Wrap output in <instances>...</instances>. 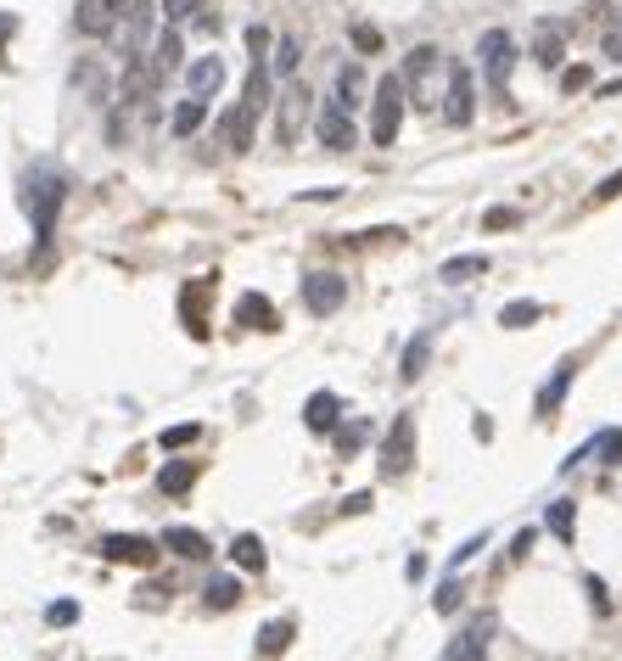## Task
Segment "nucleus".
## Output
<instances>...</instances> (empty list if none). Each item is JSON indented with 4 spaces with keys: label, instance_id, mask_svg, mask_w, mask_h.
I'll use <instances>...</instances> for the list:
<instances>
[{
    "label": "nucleus",
    "instance_id": "obj_39",
    "mask_svg": "<svg viewBox=\"0 0 622 661\" xmlns=\"http://www.w3.org/2000/svg\"><path fill=\"white\" fill-rule=\"evenodd\" d=\"M583 594H589V605H594V611H600V617H606V611H611V594H606V583H600V577H583Z\"/></svg>",
    "mask_w": 622,
    "mask_h": 661
},
{
    "label": "nucleus",
    "instance_id": "obj_20",
    "mask_svg": "<svg viewBox=\"0 0 622 661\" xmlns=\"http://www.w3.org/2000/svg\"><path fill=\"white\" fill-rule=\"evenodd\" d=\"M572 376H578V359H561V365H555V376L538 387V415H555V409L566 404V387H572Z\"/></svg>",
    "mask_w": 622,
    "mask_h": 661
},
{
    "label": "nucleus",
    "instance_id": "obj_33",
    "mask_svg": "<svg viewBox=\"0 0 622 661\" xmlns=\"http://www.w3.org/2000/svg\"><path fill=\"white\" fill-rule=\"evenodd\" d=\"M426 359H432V331H421V337H415L410 348H404V370H398V376L415 381V376L426 370Z\"/></svg>",
    "mask_w": 622,
    "mask_h": 661
},
{
    "label": "nucleus",
    "instance_id": "obj_5",
    "mask_svg": "<svg viewBox=\"0 0 622 661\" xmlns=\"http://www.w3.org/2000/svg\"><path fill=\"white\" fill-rule=\"evenodd\" d=\"M477 62H482V79H488V96L505 101L510 96V73H516V40L505 29H488L477 40Z\"/></svg>",
    "mask_w": 622,
    "mask_h": 661
},
{
    "label": "nucleus",
    "instance_id": "obj_27",
    "mask_svg": "<svg viewBox=\"0 0 622 661\" xmlns=\"http://www.w3.org/2000/svg\"><path fill=\"white\" fill-rule=\"evenodd\" d=\"M544 527H550L561 544H572V538H578V505H572V499H555V505L544 510Z\"/></svg>",
    "mask_w": 622,
    "mask_h": 661
},
{
    "label": "nucleus",
    "instance_id": "obj_8",
    "mask_svg": "<svg viewBox=\"0 0 622 661\" xmlns=\"http://www.w3.org/2000/svg\"><path fill=\"white\" fill-rule=\"evenodd\" d=\"M342 303H348V281H342V275H331V269H314V275H303V309H309L314 320L337 314Z\"/></svg>",
    "mask_w": 622,
    "mask_h": 661
},
{
    "label": "nucleus",
    "instance_id": "obj_47",
    "mask_svg": "<svg viewBox=\"0 0 622 661\" xmlns=\"http://www.w3.org/2000/svg\"><path fill=\"white\" fill-rule=\"evenodd\" d=\"M370 505H376V493H354V499H348V505H342V510H348V516H365Z\"/></svg>",
    "mask_w": 622,
    "mask_h": 661
},
{
    "label": "nucleus",
    "instance_id": "obj_3",
    "mask_svg": "<svg viewBox=\"0 0 622 661\" xmlns=\"http://www.w3.org/2000/svg\"><path fill=\"white\" fill-rule=\"evenodd\" d=\"M404 107H410L404 73H382V79H376V96H370V146H393L398 141Z\"/></svg>",
    "mask_w": 622,
    "mask_h": 661
},
{
    "label": "nucleus",
    "instance_id": "obj_24",
    "mask_svg": "<svg viewBox=\"0 0 622 661\" xmlns=\"http://www.w3.org/2000/svg\"><path fill=\"white\" fill-rule=\"evenodd\" d=\"M163 549H174V555H185V561H208L213 555V544L202 533H191V527H169V533L157 538Z\"/></svg>",
    "mask_w": 622,
    "mask_h": 661
},
{
    "label": "nucleus",
    "instance_id": "obj_10",
    "mask_svg": "<svg viewBox=\"0 0 622 661\" xmlns=\"http://www.w3.org/2000/svg\"><path fill=\"white\" fill-rule=\"evenodd\" d=\"M410 460H415V415H398L382 443V477H404Z\"/></svg>",
    "mask_w": 622,
    "mask_h": 661
},
{
    "label": "nucleus",
    "instance_id": "obj_43",
    "mask_svg": "<svg viewBox=\"0 0 622 661\" xmlns=\"http://www.w3.org/2000/svg\"><path fill=\"white\" fill-rule=\"evenodd\" d=\"M157 443H163V449H185V443H197V426H169Z\"/></svg>",
    "mask_w": 622,
    "mask_h": 661
},
{
    "label": "nucleus",
    "instance_id": "obj_28",
    "mask_svg": "<svg viewBox=\"0 0 622 661\" xmlns=\"http://www.w3.org/2000/svg\"><path fill=\"white\" fill-rule=\"evenodd\" d=\"M230 561H236L241 572H264V566H269V555H264V538H258V533H241L236 544H230Z\"/></svg>",
    "mask_w": 622,
    "mask_h": 661
},
{
    "label": "nucleus",
    "instance_id": "obj_19",
    "mask_svg": "<svg viewBox=\"0 0 622 661\" xmlns=\"http://www.w3.org/2000/svg\"><path fill=\"white\" fill-rule=\"evenodd\" d=\"M566 57V23H538L533 29V62L538 68H561Z\"/></svg>",
    "mask_w": 622,
    "mask_h": 661
},
{
    "label": "nucleus",
    "instance_id": "obj_29",
    "mask_svg": "<svg viewBox=\"0 0 622 661\" xmlns=\"http://www.w3.org/2000/svg\"><path fill=\"white\" fill-rule=\"evenodd\" d=\"M191 482H197V465L191 460H169L157 471V493H169V499L174 493H191Z\"/></svg>",
    "mask_w": 622,
    "mask_h": 661
},
{
    "label": "nucleus",
    "instance_id": "obj_32",
    "mask_svg": "<svg viewBox=\"0 0 622 661\" xmlns=\"http://www.w3.org/2000/svg\"><path fill=\"white\" fill-rule=\"evenodd\" d=\"M297 51H303V45H297V34H281V40L269 45V62H275V68H281V79H297Z\"/></svg>",
    "mask_w": 622,
    "mask_h": 661
},
{
    "label": "nucleus",
    "instance_id": "obj_2",
    "mask_svg": "<svg viewBox=\"0 0 622 661\" xmlns=\"http://www.w3.org/2000/svg\"><path fill=\"white\" fill-rule=\"evenodd\" d=\"M62 197H68V180H62L51 163H40V169H29V180H23V213H29L34 225V241H51V230H57V213H62Z\"/></svg>",
    "mask_w": 622,
    "mask_h": 661
},
{
    "label": "nucleus",
    "instance_id": "obj_49",
    "mask_svg": "<svg viewBox=\"0 0 622 661\" xmlns=\"http://www.w3.org/2000/svg\"><path fill=\"white\" fill-rule=\"evenodd\" d=\"M600 96H622V79H611V85H600Z\"/></svg>",
    "mask_w": 622,
    "mask_h": 661
},
{
    "label": "nucleus",
    "instance_id": "obj_26",
    "mask_svg": "<svg viewBox=\"0 0 622 661\" xmlns=\"http://www.w3.org/2000/svg\"><path fill=\"white\" fill-rule=\"evenodd\" d=\"M337 107H348V113H359L365 107V73H359V62H348V68L337 73Z\"/></svg>",
    "mask_w": 622,
    "mask_h": 661
},
{
    "label": "nucleus",
    "instance_id": "obj_21",
    "mask_svg": "<svg viewBox=\"0 0 622 661\" xmlns=\"http://www.w3.org/2000/svg\"><path fill=\"white\" fill-rule=\"evenodd\" d=\"M578 460H600V465H622V426H606V432L594 437L589 449H578V454H572V460H561V465H566V471H572V465H578Z\"/></svg>",
    "mask_w": 622,
    "mask_h": 661
},
{
    "label": "nucleus",
    "instance_id": "obj_22",
    "mask_svg": "<svg viewBox=\"0 0 622 661\" xmlns=\"http://www.w3.org/2000/svg\"><path fill=\"white\" fill-rule=\"evenodd\" d=\"M337 421H342V398L337 393H314L309 404H303V426H309V432H331Z\"/></svg>",
    "mask_w": 622,
    "mask_h": 661
},
{
    "label": "nucleus",
    "instance_id": "obj_35",
    "mask_svg": "<svg viewBox=\"0 0 622 661\" xmlns=\"http://www.w3.org/2000/svg\"><path fill=\"white\" fill-rule=\"evenodd\" d=\"M471 275H488V258H482V253L449 258V264H443V281H471Z\"/></svg>",
    "mask_w": 622,
    "mask_h": 661
},
{
    "label": "nucleus",
    "instance_id": "obj_15",
    "mask_svg": "<svg viewBox=\"0 0 622 661\" xmlns=\"http://www.w3.org/2000/svg\"><path fill=\"white\" fill-rule=\"evenodd\" d=\"M219 85H225V57H197L191 68H185V96L213 101V96H219Z\"/></svg>",
    "mask_w": 622,
    "mask_h": 661
},
{
    "label": "nucleus",
    "instance_id": "obj_46",
    "mask_svg": "<svg viewBox=\"0 0 622 661\" xmlns=\"http://www.w3.org/2000/svg\"><path fill=\"white\" fill-rule=\"evenodd\" d=\"M611 197H622V169H617V174H606V180L594 185V202H611Z\"/></svg>",
    "mask_w": 622,
    "mask_h": 661
},
{
    "label": "nucleus",
    "instance_id": "obj_37",
    "mask_svg": "<svg viewBox=\"0 0 622 661\" xmlns=\"http://www.w3.org/2000/svg\"><path fill=\"white\" fill-rule=\"evenodd\" d=\"M354 51H365V57H376V51H382V29H370V23H354Z\"/></svg>",
    "mask_w": 622,
    "mask_h": 661
},
{
    "label": "nucleus",
    "instance_id": "obj_42",
    "mask_svg": "<svg viewBox=\"0 0 622 661\" xmlns=\"http://www.w3.org/2000/svg\"><path fill=\"white\" fill-rule=\"evenodd\" d=\"M482 544H488V533H477V538H466V544H460V549H454V555H449V572H460V566H466L471 561V555H477V549Z\"/></svg>",
    "mask_w": 622,
    "mask_h": 661
},
{
    "label": "nucleus",
    "instance_id": "obj_17",
    "mask_svg": "<svg viewBox=\"0 0 622 661\" xmlns=\"http://www.w3.org/2000/svg\"><path fill=\"white\" fill-rule=\"evenodd\" d=\"M253 124H258V118H253V113H247V107H241V101H236V107H230V113L219 118V146L241 157V152H247V146H253Z\"/></svg>",
    "mask_w": 622,
    "mask_h": 661
},
{
    "label": "nucleus",
    "instance_id": "obj_23",
    "mask_svg": "<svg viewBox=\"0 0 622 661\" xmlns=\"http://www.w3.org/2000/svg\"><path fill=\"white\" fill-rule=\"evenodd\" d=\"M202 600H208V611H230V605L247 600V589H241V577H236V572H219V577H208Z\"/></svg>",
    "mask_w": 622,
    "mask_h": 661
},
{
    "label": "nucleus",
    "instance_id": "obj_30",
    "mask_svg": "<svg viewBox=\"0 0 622 661\" xmlns=\"http://www.w3.org/2000/svg\"><path fill=\"white\" fill-rule=\"evenodd\" d=\"M73 85L85 90L90 101H107V73H101V62H96V57H85L79 68H73Z\"/></svg>",
    "mask_w": 622,
    "mask_h": 661
},
{
    "label": "nucleus",
    "instance_id": "obj_7",
    "mask_svg": "<svg viewBox=\"0 0 622 661\" xmlns=\"http://www.w3.org/2000/svg\"><path fill=\"white\" fill-rule=\"evenodd\" d=\"M314 135H320V146L326 152H354L359 146V129H354V113L348 107H337V101H320V113H314Z\"/></svg>",
    "mask_w": 622,
    "mask_h": 661
},
{
    "label": "nucleus",
    "instance_id": "obj_9",
    "mask_svg": "<svg viewBox=\"0 0 622 661\" xmlns=\"http://www.w3.org/2000/svg\"><path fill=\"white\" fill-rule=\"evenodd\" d=\"M101 561H118V566H152L157 561V538L146 533H101Z\"/></svg>",
    "mask_w": 622,
    "mask_h": 661
},
{
    "label": "nucleus",
    "instance_id": "obj_41",
    "mask_svg": "<svg viewBox=\"0 0 622 661\" xmlns=\"http://www.w3.org/2000/svg\"><path fill=\"white\" fill-rule=\"evenodd\" d=\"M589 79H594V68H583V62H578V68L561 73V90H566V96H578V90H589Z\"/></svg>",
    "mask_w": 622,
    "mask_h": 661
},
{
    "label": "nucleus",
    "instance_id": "obj_4",
    "mask_svg": "<svg viewBox=\"0 0 622 661\" xmlns=\"http://www.w3.org/2000/svg\"><path fill=\"white\" fill-rule=\"evenodd\" d=\"M157 12L163 6H152V0H129L124 6V17H118V57H124V68L129 62H146V45L157 40Z\"/></svg>",
    "mask_w": 622,
    "mask_h": 661
},
{
    "label": "nucleus",
    "instance_id": "obj_16",
    "mask_svg": "<svg viewBox=\"0 0 622 661\" xmlns=\"http://www.w3.org/2000/svg\"><path fill=\"white\" fill-rule=\"evenodd\" d=\"M236 325H247V331H281V314H275V303H269L264 292H241L236 297Z\"/></svg>",
    "mask_w": 622,
    "mask_h": 661
},
{
    "label": "nucleus",
    "instance_id": "obj_12",
    "mask_svg": "<svg viewBox=\"0 0 622 661\" xmlns=\"http://www.w3.org/2000/svg\"><path fill=\"white\" fill-rule=\"evenodd\" d=\"M477 118V85H471V73L454 62V79H449V96H443V124L466 129Z\"/></svg>",
    "mask_w": 622,
    "mask_h": 661
},
{
    "label": "nucleus",
    "instance_id": "obj_34",
    "mask_svg": "<svg viewBox=\"0 0 622 661\" xmlns=\"http://www.w3.org/2000/svg\"><path fill=\"white\" fill-rule=\"evenodd\" d=\"M292 645V622H264V628H258V656H275V650H286Z\"/></svg>",
    "mask_w": 622,
    "mask_h": 661
},
{
    "label": "nucleus",
    "instance_id": "obj_1",
    "mask_svg": "<svg viewBox=\"0 0 622 661\" xmlns=\"http://www.w3.org/2000/svg\"><path fill=\"white\" fill-rule=\"evenodd\" d=\"M449 79H454V62L443 57L438 45H415L410 62H404V90H410L415 107H438V113H443Z\"/></svg>",
    "mask_w": 622,
    "mask_h": 661
},
{
    "label": "nucleus",
    "instance_id": "obj_38",
    "mask_svg": "<svg viewBox=\"0 0 622 661\" xmlns=\"http://www.w3.org/2000/svg\"><path fill=\"white\" fill-rule=\"evenodd\" d=\"M365 437H370V426H365V421H354V426H342V432H337V454H354V449H359V443H365Z\"/></svg>",
    "mask_w": 622,
    "mask_h": 661
},
{
    "label": "nucleus",
    "instance_id": "obj_45",
    "mask_svg": "<svg viewBox=\"0 0 622 661\" xmlns=\"http://www.w3.org/2000/svg\"><path fill=\"white\" fill-rule=\"evenodd\" d=\"M432 605H438L443 617H449L454 605H460V583H454V577H443V589H438V600H432Z\"/></svg>",
    "mask_w": 622,
    "mask_h": 661
},
{
    "label": "nucleus",
    "instance_id": "obj_13",
    "mask_svg": "<svg viewBox=\"0 0 622 661\" xmlns=\"http://www.w3.org/2000/svg\"><path fill=\"white\" fill-rule=\"evenodd\" d=\"M208 297H213V275H197V281H185V292H180V320H185V331L191 337H208Z\"/></svg>",
    "mask_w": 622,
    "mask_h": 661
},
{
    "label": "nucleus",
    "instance_id": "obj_48",
    "mask_svg": "<svg viewBox=\"0 0 622 661\" xmlns=\"http://www.w3.org/2000/svg\"><path fill=\"white\" fill-rule=\"evenodd\" d=\"M6 34H17V17L12 12H0V45H6ZM0 62H6V57H0Z\"/></svg>",
    "mask_w": 622,
    "mask_h": 661
},
{
    "label": "nucleus",
    "instance_id": "obj_18",
    "mask_svg": "<svg viewBox=\"0 0 622 661\" xmlns=\"http://www.w3.org/2000/svg\"><path fill=\"white\" fill-rule=\"evenodd\" d=\"M152 68L163 73V79L185 68V40H180V23H169V29H157V40H152Z\"/></svg>",
    "mask_w": 622,
    "mask_h": 661
},
{
    "label": "nucleus",
    "instance_id": "obj_31",
    "mask_svg": "<svg viewBox=\"0 0 622 661\" xmlns=\"http://www.w3.org/2000/svg\"><path fill=\"white\" fill-rule=\"evenodd\" d=\"M538 314H544V303L522 297V303H505V309H499V325H505V331H527V325H533Z\"/></svg>",
    "mask_w": 622,
    "mask_h": 661
},
{
    "label": "nucleus",
    "instance_id": "obj_6",
    "mask_svg": "<svg viewBox=\"0 0 622 661\" xmlns=\"http://www.w3.org/2000/svg\"><path fill=\"white\" fill-rule=\"evenodd\" d=\"M309 107H314V90L303 85V79H286L281 96H275V141L292 146L297 135H303V118H309Z\"/></svg>",
    "mask_w": 622,
    "mask_h": 661
},
{
    "label": "nucleus",
    "instance_id": "obj_44",
    "mask_svg": "<svg viewBox=\"0 0 622 661\" xmlns=\"http://www.w3.org/2000/svg\"><path fill=\"white\" fill-rule=\"evenodd\" d=\"M516 219H522L516 208H488V213H482V225H488V230H510Z\"/></svg>",
    "mask_w": 622,
    "mask_h": 661
},
{
    "label": "nucleus",
    "instance_id": "obj_11",
    "mask_svg": "<svg viewBox=\"0 0 622 661\" xmlns=\"http://www.w3.org/2000/svg\"><path fill=\"white\" fill-rule=\"evenodd\" d=\"M118 17H124V0H79L73 6V29L85 40H107L118 29Z\"/></svg>",
    "mask_w": 622,
    "mask_h": 661
},
{
    "label": "nucleus",
    "instance_id": "obj_25",
    "mask_svg": "<svg viewBox=\"0 0 622 661\" xmlns=\"http://www.w3.org/2000/svg\"><path fill=\"white\" fill-rule=\"evenodd\" d=\"M202 124H208V101H202V96H185L180 107H174V124H169V129L180 135V141H191Z\"/></svg>",
    "mask_w": 622,
    "mask_h": 661
},
{
    "label": "nucleus",
    "instance_id": "obj_36",
    "mask_svg": "<svg viewBox=\"0 0 622 661\" xmlns=\"http://www.w3.org/2000/svg\"><path fill=\"white\" fill-rule=\"evenodd\" d=\"M197 12H208V0H163V17H169V23H191Z\"/></svg>",
    "mask_w": 622,
    "mask_h": 661
},
{
    "label": "nucleus",
    "instance_id": "obj_40",
    "mask_svg": "<svg viewBox=\"0 0 622 661\" xmlns=\"http://www.w3.org/2000/svg\"><path fill=\"white\" fill-rule=\"evenodd\" d=\"M45 622H51V628H68V622H79V605H73V600L45 605Z\"/></svg>",
    "mask_w": 622,
    "mask_h": 661
},
{
    "label": "nucleus",
    "instance_id": "obj_14",
    "mask_svg": "<svg viewBox=\"0 0 622 661\" xmlns=\"http://www.w3.org/2000/svg\"><path fill=\"white\" fill-rule=\"evenodd\" d=\"M488 639H494V611L471 617L466 628H460V639L443 650V661H482V656H488Z\"/></svg>",
    "mask_w": 622,
    "mask_h": 661
}]
</instances>
